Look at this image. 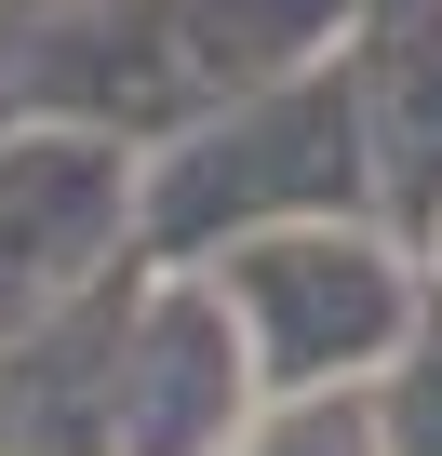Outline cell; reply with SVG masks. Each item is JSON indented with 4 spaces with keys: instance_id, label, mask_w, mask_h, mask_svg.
Here are the masks:
<instances>
[{
    "instance_id": "7a4b0ae2",
    "label": "cell",
    "mask_w": 442,
    "mask_h": 456,
    "mask_svg": "<svg viewBox=\"0 0 442 456\" xmlns=\"http://www.w3.org/2000/svg\"><path fill=\"white\" fill-rule=\"evenodd\" d=\"M349 175H362V94H335V81H269V94H242V108H214V121H188V134L148 148L134 242H148L161 269H201V256H229L242 228L322 215Z\"/></svg>"
},
{
    "instance_id": "277c9868",
    "label": "cell",
    "mask_w": 442,
    "mask_h": 456,
    "mask_svg": "<svg viewBox=\"0 0 442 456\" xmlns=\"http://www.w3.org/2000/svg\"><path fill=\"white\" fill-rule=\"evenodd\" d=\"M201 269H214V296L242 309V349H255L269 403H282V389H335L349 362H375V349L402 336V282H389V256H375V242H335L322 215H295V228H242V242L201 256Z\"/></svg>"
},
{
    "instance_id": "52a82bcc",
    "label": "cell",
    "mask_w": 442,
    "mask_h": 456,
    "mask_svg": "<svg viewBox=\"0 0 442 456\" xmlns=\"http://www.w3.org/2000/svg\"><path fill=\"white\" fill-rule=\"evenodd\" d=\"M389 456H442V336L402 362V389H389Z\"/></svg>"
},
{
    "instance_id": "6da1fadb",
    "label": "cell",
    "mask_w": 442,
    "mask_h": 456,
    "mask_svg": "<svg viewBox=\"0 0 442 456\" xmlns=\"http://www.w3.org/2000/svg\"><path fill=\"white\" fill-rule=\"evenodd\" d=\"M322 41H335V0H81L14 94L161 148L269 81H309Z\"/></svg>"
},
{
    "instance_id": "ba28073f",
    "label": "cell",
    "mask_w": 442,
    "mask_h": 456,
    "mask_svg": "<svg viewBox=\"0 0 442 456\" xmlns=\"http://www.w3.org/2000/svg\"><path fill=\"white\" fill-rule=\"evenodd\" d=\"M14 108H28V94H14V81H0V121H14Z\"/></svg>"
},
{
    "instance_id": "8992f818",
    "label": "cell",
    "mask_w": 442,
    "mask_h": 456,
    "mask_svg": "<svg viewBox=\"0 0 442 456\" xmlns=\"http://www.w3.org/2000/svg\"><path fill=\"white\" fill-rule=\"evenodd\" d=\"M229 456H375V443H362V416H349V403H322V389H282V403H269V416H255Z\"/></svg>"
},
{
    "instance_id": "5b68a950",
    "label": "cell",
    "mask_w": 442,
    "mask_h": 456,
    "mask_svg": "<svg viewBox=\"0 0 442 456\" xmlns=\"http://www.w3.org/2000/svg\"><path fill=\"white\" fill-rule=\"evenodd\" d=\"M134 296H148V256H121L108 282H81L68 309H41L14 349H0V456H121Z\"/></svg>"
},
{
    "instance_id": "3957f363",
    "label": "cell",
    "mask_w": 442,
    "mask_h": 456,
    "mask_svg": "<svg viewBox=\"0 0 442 456\" xmlns=\"http://www.w3.org/2000/svg\"><path fill=\"white\" fill-rule=\"evenodd\" d=\"M148 201V148L68 108H14L0 121V349H14L41 309H68L81 282H108L134 242Z\"/></svg>"
}]
</instances>
